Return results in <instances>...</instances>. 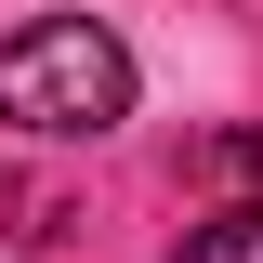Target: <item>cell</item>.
<instances>
[{
	"label": "cell",
	"mask_w": 263,
	"mask_h": 263,
	"mask_svg": "<svg viewBox=\"0 0 263 263\" xmlns=\"http://www.w3.org/2000/svg\"><path fill=\"white\" fill-rule=\"evenodd\" d=\"M132 119V40L92 13H40V27L0 40V132L27 145H92Z\"/></svg>",
	"instance_id": "cell-1"
},
{
	"label": "cell",
	"mask_w": 263,
	"mask_h": 263,
	"mask_svg": "<svg viewBox=\"0 0 263 263\" xmlns=\"http://www.w3.org/2000/svg\"><path fill=\"white\" fill-rule=\"evenodd\" d=\"M171 263H263V211L237 197V211H211L197 237H171Z\"/></svg>",
	"instance_id": "cell-2"
},
{
	"label": "cell",
	"mask_w": 263,
	"mask_h": 263,
	"mask_svg": "<svg viewBox=\"0 0 263 263\" xmlns=\"http://www.w3.org/2000/svg\"><path fill=\"white\" fill-rule=\"evenodd\" d=\"M211 171L224 184H263V132H211Z\"/></svg>",
	"instance_id": "cell-3"
}]
</instances>
